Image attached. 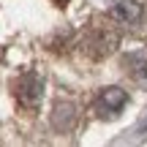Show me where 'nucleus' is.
Here are the masks:
<instances>
[{
  "mask_svg": "<svg viewBox=\"0 0 147 147\" xmlns=\"http://www.w3.org/2000/svg\"><path fill=\"white\" fill-rule=\"evenodd\" d=\"M115 47H117V33L112 30V25H93L87 30V36L82 38V49L95 60L112 55Z\"/></svg>",
  "mask_w": 147,
  "mask_h": 147,
  "instance_id": "1",
  "label": "nucleus"
},
{
  "mask_svg": "<svg viewBox=\"0 0 147 147\" xmlns=\"http://www.w3.org/2000/svg\"><path fill=\"white\" fill-rule=\"evenodd\" d=\"M14 95H16V101H19L22 106L36 109V106L41 104V95H44L41 76L33 74V71H27V74H22L19 79H14Z\"/></svg>",
  "mask_w": 147,
  "mask_h": 147,
  "instance_id": "2",
  "label": "nucleus"
},
{
  "mask_svg": "<svg viewBox=\"0 0 147 147\" xmlns=\"http://www.w3.org/2000/svg\"><path fill=\"white\" fill-rule=\"evenodd\" d=\"M125 101H128V95L120 87H106V90H101L98 101H95V109H98L101 117H115L125 106Z\"/></svg>",
  "mask_w": 147,
  "mask_h": 147,
  "instance_id": "3",
  "label": "nucleus"
},
{
  "mask_svg": "<svg viewBox=\"0 0 147 147\" xmlns=\"http://www.w3.org/2000/svg\"><path fill=\"white\" fill-rule=\"evenodd\" d=\"M123 68H125V74H131V76H136V79L147 76V60H144V55H139V52L125 55V57H123Z\"/></svg>",
  "mask_w": 147,
  "mask_h": 147,
  "instance_id": "4",
  "label": "nucleus"
},
{
  "mask_svg": "<svg viewBox=\"0 0 147 147\" xmlns=\"http://www.w3.org/2000/svg\"><path fill=\"white\" fill-rule=\"evenodd\" d=\"M112 16L120 19V22H136L139 16H142V8H139L136 3H131V0H123V3L112 11Z\"/></svg>",
  "mask_w": 147,
  "mask_h": 147,
  "instance_id": "5",
  "label": "nucleus"
},
{
  "mask_svg": "<svg viewBox=\"0 0 147 147\" xmlns=\"http://www.w3.org/2000/svg\"><path fill=\"white\" fill-rule=\"evenodd\" d=\"M74 117H76V115H74V106L71 104H57V106H55L52 123H55V128H63V131H65V123L63 120H68L71 125H74Z\"/></svg>",
  "mask_w": 147,
  "mask_h": 147,
  "instance_id": "6",
  "label": "nucleus"
},
{
  "mask_svg": "<svg viewBox=\"0 0 147 147\" xmlns=\"http://www.w3.org/2000/svg\"><path fill=\"white\" fill-rule=\"evenodd\" d=\"M55 5H57V8H65V5H68V0H52Z\"/></svg>",
  "mask_w": 147,
  "mask_h": 147,
  "instance_id": "7",
  "label": "nucleus"
}]
</instances>
